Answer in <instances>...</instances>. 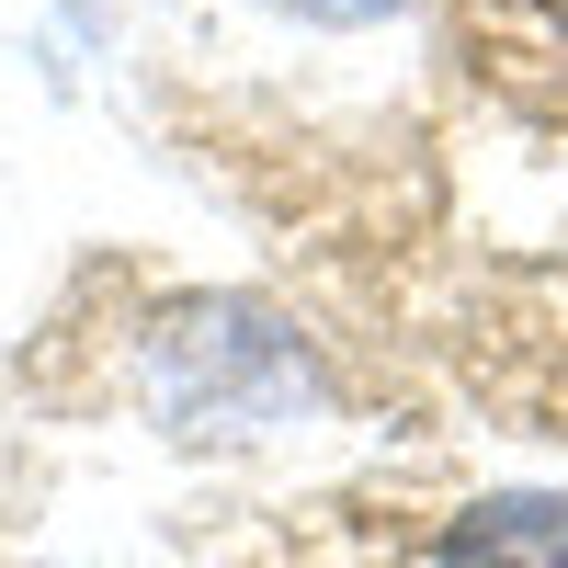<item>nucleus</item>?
<instances>
[{
    "label": "nucleus",
    "instance_id": "f257e3e1",
    "mask_svg": "<svg viewBox=\"0 0 568 568\" xmlns=\"http://www.w3.org/2000/svg\"><path fill=\"white\" fill-rule=\"evenodd\" d=\"M433 568H568V489H489L455 511Z\"/></svg>",
    "mask_w": 568,
    "mask_h": 568
},
{
    "label": "nucleus",
    "instance_id": "f03ea898",
    "mask_svg": "<svg viewBox=\"0 0 568 568\" xmlns=\"http://www.w3.org/2000/svg\"><path fill=\"white\" fill-rule=\"evenodd\" d=\"M273 12H296V23H318V34H375V23H398L409 0H273Z\"/></svg>",
    "mask_w": 568,
    "mask_h": 568
}]
</instances>
